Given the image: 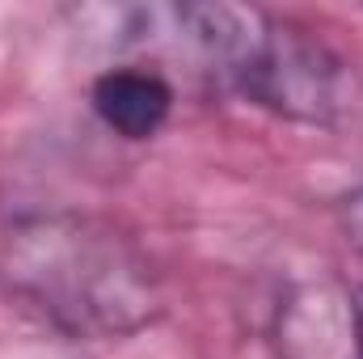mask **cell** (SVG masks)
Segmentation results:
<instances>
[{
	"label": "cell",
	"instance_id": "4",
	"mask_svg": "<svg viewBox=\"0 0 363 359\" xmlns=\"http://www.w3.org/2000/svg\"><path fill=\"white\" fill-rule=\"evenodd\" d=\"M351 326H355V359H363V287L355 292V304H351Z\"/></svg>",
	"mask_w": 363,
	"mask_h": 359
},
{
	"label": "cell",
	"instance_id": "2",
	"mask_svg": "<svg viewBox=\"0 0 363 359\" xmlns=\"http://www.w3.org/2000/svg\"><path fill=\"white\" fill-rule=\"evenodd\" d=\"M169 17L245 101L287 123L338 127L359 101L351 64L287 17L245 4H178Z\"/></svg>",
	"mask_w": 363,
	"mask_h": 359
},
{
	"label": "cell",
	"instance_id": "1",
	"mask_svg": "<svg viewBox=\"0 0 363 359\" xmlns=\"http://www.w3.org/2000/svg\"><path fill=\"white\" fill-rule=\"evenodd\" d=\"M4 287L72 338H127L161 317L144 250L89 211H30L0 233Z\"/></svg>",
	"mask_w": 363,
	"mask_h": 359
},
{
	"label": "cell",
	"instance_id": "3",
	"mask_svg": "<svg viewBox=\"0 0 363 359\" xmlns=\"http://www.w3.org/2000/svg\"><path fill=\"white\" fill-rule=\"evenodd\" d=\"M89 106H93V114L101 118L106 131H114L118 140L140 144V140L161 136V127L169 123L174 89H169V81L161 72L123 64V68H106L93 81Z\"/></svg>",
	"mask_w": 363,
	"mask_h": 359
}]
</instances>
